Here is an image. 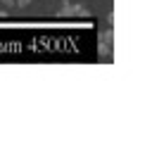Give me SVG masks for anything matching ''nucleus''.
Wrapping results in <instances>:
<instances>
[{
  "label": "nucleus",
  "mask_w": 152,
  "mask_h": 145,
  "mask_svg": "<svg viewBox=\"0 0 152 145\" xmlns=\"http://www.w3.org/2000/svg\"><path fill=\"white\" fill-rule=\"evenodd\" d=\"M100 43H109V45H112V43H114V31H112V29L102 31V33H100Z\"/></svg>",
  "instance_id": "f03ea898"
},
{
  "label": "nucleus",
  "mask_w": 152,
  "mask_h": 145,
  "mask_svg": "<svg viewBox=\"0 0 152 145\" xmlns=\"http://www.w3.org/2000/svg\"><path fill=\"white\" fill-rule=\"evenodd\" d=\"M14 2H17V0H2V5H5V7H14Z\"/></svg>",
  "instance_id": "20e7f679"
},
{
  "label": "nucleus",
  "mask_w": 152,
  "mask_h": 145,
  "mask_svg": "<svg viewBox=\"0 0 152 145\" xmlns=\"http://www.w3.org/2000/svg\"><path fill=\"white\" fill-rule=\"evenodd\" d=\"M14 5H19V7H28V5H31V0H17Z\"/></svg>",
  "instance_id": "7ed1b4c3"
},
{
  "label": "nucleus",
  "mask_w": 152,
  "mask_h": 145,
  "mask_svg": "<svg viewBox=\"0 0 152 145\" xmlns=\"http://www.w3.org/2000/svg\"><path fill=\"white\" fill-rule=\"evenodd\" d=\"M97 55H100L102 59H107V57L112 55V45H109V43H100V48H97Z\"/></svg>",
  "instance_id": "f257e3e1"
}]
</instances>
